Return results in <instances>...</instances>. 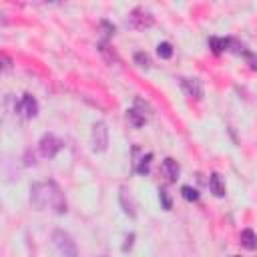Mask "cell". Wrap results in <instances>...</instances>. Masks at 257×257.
I'll list each match as a JSON object with an SVG mask.
<instances>
[{"label": "cell", "instance_id": "7402d4cb", "mask_svg": "<svg viewBox=\"0 0 257 257\" xmlns=\"http://www.w3.org/2000/svg\"><path fill=\"white\" fill-rule=\"evenodd\" d=\"M233 257H237V255H233Z\"/></svg>", "mask_w": 257, "mask_h": 257}, {"label": "cell", "instance_id": "4fadbf2b", "mask_svg": "<svg viewBox=\"0 0 257 257\" xmlns=\"http://www.w3.org/2000/svg\"><path fill=\"white\" fill-rule=\"evenodd\" d=\"M209 44H211V48H213V52H223V50H227L229 48V38H217V36H213V38H209Z\"/></svg>", "mask_w": 257, "mask_h": 257}, {"label": "cell", "instance_id": "8fae6325", "mask_svg": "<svg viewBox=\"0 0 257 257\" xmlns=\"http://www.w3.org/2000/svg\"><path fill=\"white\" fill-rule=\"evenodd\" d=\"M241 245L245 249H249V251H253L257 247V237H255L253 229H243L241 231Z\"/></svg>", "mask_w": 257, "mask_h": 257}, {"label": "cell", "instance_id": "ac0fdd59", "mask_svg": "<svg viewBox=\"0 0 257 257\" xmlns=\"http://www.w3.org/2000/svg\"><path fill=\"white\" fill-rule=\"evenodd\" d=\"M135 62H139L141 66H151V58H149V54H145V52H137V54H135Z\"/></svg>", "mask_w": 257, "mask_h": 257}, {"label": "cell", "instance_id": "ffe728a7", "mask_svg": "<svg viewBox=\"0 0 257 257\" xmlns=\"http://www.w3.org/2000/svg\"><path fill=\"white\" fill-rule=\"evenodd\" d=\"M133 239H135V233H131V235L126 237V243L122 245V251H126V249H131V247H133Z\"/></svg>", "mask_w": 257, "mask_h": 257}, {"label": "cell", "instance_id": "8992f818", "mask_svg": "<svg viewBox=\"0 0 257 257\" xmlns=\"http://www.w3.org/2000/svg\"><path fill=\"white\" fill-rule=\"evenodd\" d=\"M18 110H20L26 118L36 116V114H38V102H36V98H34L32 94H22V98H20V102H18Z\"/></svg>", "mask_w": 257, "mask_h": 257}, {"label": "cell", "instance_id": "6da1fadb", "mask_svg": "<svg viewBox=\"0 0 257 257\" xmlns=\"http://www.w3.org/2000/svg\"><path fill=\"white\" fill-rule=\"evenodd\" d=\"M30 203L36 209H52L54 213H66V199L62 189L54 181H40L30 187Z\"/></svg>", "mask_w": 257, "mask_h": 257}, {"label": "cell", "instance_id": "cb8c5ba5", "mask_svg": "<svg viewBox=\"0 0 257 257\" xmlns=\"http://www.w3.org/2000/svg\"><path fill=\"white\" fill-rule=\"evenodd\" d=\"M102 257H104V255H102Z\"/></svg>", "mask_w": 257, "mask_h": 257}, {"label": "cell", "instance_id": "d6986e66", "mask_svg": "<svg viewBox=\"0 0 257 257\" xmlns=\"http://www.w3.org/2000/svg\"><path fill=\"white\" fill-rule=\"evenodd\" d=\"M12 66V60L8 58V56H4V54H0V72H4V70H8Z\"/></svg>", "mask_w": 257, "mask_h": 257}, {"label": "cell", "instance_id": "7a4b0ae2", "mask_svg": "<svg viewBox=\"0 0 257 257\" xmlns=\"http://www.w3.org/2000/svg\"><path fill=\"white\" fill-rule=\"evenodd\" d=\"M52 243L56 245V249L60 251L62 257H78V249H76V243L70 237V233H66L62 229H56L52 233Z\"/></svg>", "mask_w": 257, "mask_h": 257}, {"label": "cell", "instance_id": "277c9868", "mask_svg": "<svg viewBox=\"0 0 257 257\" xmlns=\"http://www.w3.org/2000/svg\"><path fill=\"white\" fill-rule=\"evenodd\" d=\"M62 145H64V143H62L56 135L46 133V135H42V139H40V143H38V149H40V155H42V157L52 159V157L62 149Z\"/></svg>", "mask_w": 257, "mask_h": 257}, {"label": "cell", "instance_id": "44dd1931", "mask_svg": "<svg viewBox=\"0 0 257 257\" xmlns=\"http://www.w3.org/2000/svg\"><path fill=\"white\" fill-rule=\"evenodd\" d=\"M6 22V18H4V14H0V24H4Z\"/></svg>", "mask_w": 257, "mask_h": 257}, {"label": "cell", "instance_id": "7c38bea8", "mask_svg": "<svg viewBox=\"0 0 257 257\" xmlns=\"http://www.w3.org/2000/svg\"><path fill=\"white\" fill-rule=\"evenodd\" d=\"M126 116H128V120H131L135 126H143V124H145V120H147L145 112H143V110H139L137 106H135V108H128V110H126Z\"/></svg>", "mask_w": 257, "mask_h": 257}, {"label": "cell", "instance_id": "603a6c76", "mask_svg": "<svg viewBox=\"0 0 257 257\" xmlns=\"http://www.w3.org/2000/svg\"><path fill=\"white\" fill-rule=\"evenodd\" d=\"M0 126H2V122H0Z\"/></svg>", "mask_w": 257, "mask_h": 257}, {"label": "cell", "instance_id": "ba28073f", "mask_svg": "<svg viewBox=\"0 0 257 257\" xmlns=\"http://www.w3.org/2000/svg\"><path fill=\"white\" fill-rule=\"evenodd\" d=\"M181 86L193 98H201L203 96V86H201V80H197V78H181Z\"/></svg>", "mask_w": 257, "mask_h": 257}, {"label": "cell", "instance_id": "52a82bcc", "mask_svg": "<svg viewBox=\"0 0 257 257\" xmlns=\"http://www.w3.org/2000/svg\"><path fill=\"white\" fill-rule=\"evenodd\" d=\"M118 201H120V207H122V211L128 215V217H135L137 215V205H135V201H133V195H131V191L126 189V187H120V193H118Z\"/></svg>", "mask_w": 257, "mask_h": 257}, {"label": "cell", "instance_id": "5bb4252c", "mask_svg": "<svg viewBox=\"0 0 257 257\" xmlns=\"http://www.w3.org/2000/svg\"><path fill=\"white\" fill-rule=\"evenodd\" d=\"M181 195H183L185 201H197L199 199V191L193 189V187H189V185H183L181 187Z\"/></svg>", "mask_w": 257, "mask_h": 257}, {"label": "cell", "instance_id": "9c48e42d", "mask_svg": "<svg viewBox=\"0 0 257 257\" xmlns=\"http://www.w3.org/2000/svg\"><path fill=\"white\" fill-rule=\"evenodd\" d=\"M161 169H163V173H165V177H167L169 181H177V177H179V173H181V167H179V163H177L175 159H171V157L163 161Z\"/></svg>", "mask_w": 257, "mask_h": 257}, {"label": "cell", "instance_id": "5b68a950", "mask_svg": "<svg viewBox=\"0 0 257 257\" xmlns=\"http://www.w3.org/2000/svg\"><path fill=\"white\" fill-rule=\"evenodd\" d=\"M128 24H131L133 28H149V26L153 24V14H151L147 8L139 6V8H135V10L131 12Z\"/></svg>", "mask_w": 257, "mask_h": 257}, {"label": "cell", "instance_id": "e0dca14e", "mask_svg": "<svg viewBox=\"0 0 257 257\" xmlns=\"http://www.w3.org/2000/svg\"><path fill=\"white\" fill-rule=\"evenodd\" d=\"M159 199H161V203H163V209H171V197H169V193L165 191V189H159Z\"/></svg>", "mask_w": 257, "mask_h": 257}, {"label": "cell", "instance_id": "3957f363", "mask_svg": "<svg viewBox=\"0 0 257 257\" xmlns=\"http://www.w3.org/2000/svg\"><path fill=\"white\" fill-rule=\"evenodd\" d=\"M90 145H92V151H96V153L106 151V147H108V128H106V124L102 120H98V122L92 124Z\"/></svg>", "mask_w": 257, "mask_h": 257}, {"label": "cell", "instance_id": "9a60e30c", "mask_svg": "<svg viewBox=\"0 0 257 257\" xmlns=\"http://www.w3.org/2000/svg\"><path fill=\"white\" fill-rule=\"evenodd\" d=\"M151 159H153V155H151V153H147V155H145V157L139 161V165H137V173H139V175H147V173H149Z\"/></svg>", "mask_w": 257, "mask_h": 257}, {"label": "cell", "instance_id": "30bf717a", "mask_svg": "<svg viewBox=\"0 0 257 257\" xmlns=\"http://www.w3.org/2000/svg\"><path fill=\"white\" fill-rule=\"evenodd\" d=\"M209 187H211V193L215 197H223L225 195V183H223V179H221L219 173H213L209 177Z\"/></svg>", "mask_w": 257, "mask_h": 257}, {"label": "cell", "instance_id": "2e32d148", "mask_svg": "<svg viewBox=\"0 0 257 257\" xmlns=\"http://www.w3.org/2000/svg\"><path fill=\"white\" fill-rule=\"evenodd\" d=\"M157 52H159L161 58H171V56H173V46H171L169 42H159Z\"/></svg>", "mask_w": 257, "mask_h": 257}]
</instances>
